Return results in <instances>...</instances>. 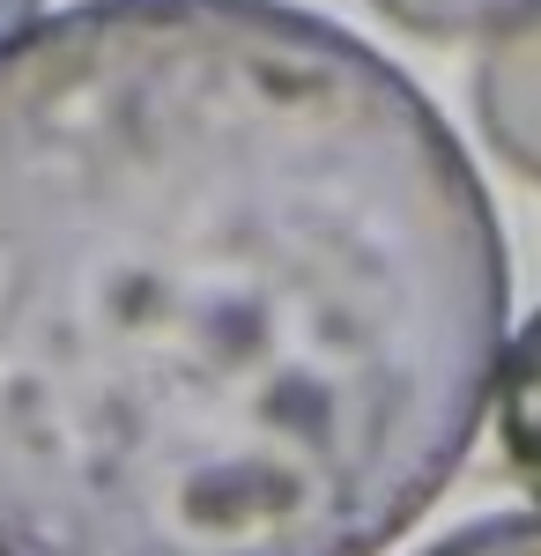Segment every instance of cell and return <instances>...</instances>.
<instances>
[{"instance_id":"2","label":"cell","mask_w":541,"mask_h":556,"mask_svg":"<svg viewBox=\"0 0 541 556\" xmlns=\"http://www.w3.org/2000/svg\"><path fill=\"white\" fill-rule=\"evenodd\" d=\"M475 119L504 164L541 186V8L482 45L475 60Z\"/></svg>"},{"instance_id":"4","label":"cell","mask_w":541,"mask_h":556,"mask_svg":"<svg viewBox=\"0 0 541 556\" xmlns=\"http://www.w3.org/2000/svg\"><path fill=\"white\" fill-rule=\"evenodd\" d=\"M386 23L416 30V38H498L512 23H527L541 0H372Z\"/></svg>"},{"instance_id":"1","label":"cell","mask_w":541,"mask_h":556,"mask_svg":"<svg viewBox=\"0 0 541 556\" xmlns=\"http://www.w3.org/2000/svg\"><path fill=\"white\" fill-rule=\"evenodd\" d=\"M504 230L445 112L290 0L0 45V556H378L460 475Z\"/></svg>"},{"instance_id":"6","label":"cell","mask_w":541,"mask_h":556,"mask_svg":"<svg viewBox=\"0 0 541 556\" xmlns=\"http://www.w3.org/2000/svg\"><path fill=\"white\" fill-rule=\"evenodd\" d=\"M38 8H45V0H0V45L23 38V30L38 23Z\"/></svg>"},{"instance_id":"3","label":"cell","mask_w":541,"mask_h":556,"mask_svg":"<svg viewBox=\"0 0 541 556\" xmlns=\"http://www.w3.org/2000/svg\"><path fill=\"white\" fill-rule=\"evenodd\" d=\"M490 408H498V445L512 475L527 482V497L541 505V304L504 334L498 356V386H490Z\"/></svg>"},{"instance_id":"5","label":"cell","mask_w":541,"mask_h":556,"mask_svg":"<svg viewBox=\"0 0 541 556\" xmlns=\"http://www.w3.org/2000/svg\"><path fill=\"white\" fill-rule=\"evenodd\" d=\"M423 556H541V513H498V519H475L445 534L438 549Z\"/></svg>"}]
</instances>
